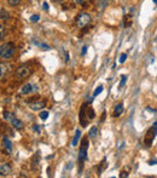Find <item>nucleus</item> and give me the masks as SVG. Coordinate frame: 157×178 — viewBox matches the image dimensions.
Wrapping results in <instances>:
<instances>
[{
	"label": "nucleus",
	"mask_w": 157,
	"mask_h": 178,
	"mask_svg": "<svg viewBox=\"0 0 157 178\" xmlns=\"http://www.w3.org/2000/svg\"><path fill=\"white\" fill-rule=\"evenodd\" d=\"M156 136H157V121L153 122V125H152V126L146 131V133H145V138H144V144H145V147L150 148V147L152 145L153 139H155Z\"/></svg>",
	"instance_id": "2"
},
{
	"label": "nucleus",
	"mask_w": 157,
	"mask_h": 178,
	"mask_svg": "<svg viewBox=\"0 0 157 178\" xmlns=\"http://www.w3.org/2000/svg\"><path fill=\"white\" fill-rule=\"evenodd\" d=\"M4 118H5L6 120H11V119L14 118V114H11V113H9V112H4Z\"/></svg>",
	"instance_id": "26"
},
{
	"label": "nucleus",
	"mask_w": 157,
	"mask_h": 178,
	"mask_svg": "<svg viewBox=\"0 0 157 178\" xmlns=\"http://www.w3.org/2000/svg\"><path fill=\"white\" fill-rule=\"evenodd\" d=\"M86 52H87V46H84L82 47V51H81V56H85Z\"/></svg>",
	"instance_id": "33"
},
{
	"label": "nucleus",
	"mask_w": 157,
	"mask_h": 178,
	"mask_svg": "<svg viewBox=\"0 0 157 178\" xmlns=\"http://www.w3.org/2000/svg\"><path fill=\"white\" fill-rule=\"evenodd\" d=\"M16 52V47L14 43H5L3 45H0V57L3 59H10L14 57Z\"/></svg>",
	"instance_id": "1"
},
{
	"label": "nucleus",
	"mask_w": 157,
	"mask_h": 178,
	"mask_svg": "<svg viewBox=\"0 0 157 178\" xmlns=\"http://www.w3.org/2000/svg\"><path fill=\"white\" fill-rule=\"evenodd\" d=\"M105 162H106V159H103V162H102V167H100V168H98V174H100V173H102V171H103V170L105 168V166H106V164H105Z\"/></svg>",
	"instance_id": "27"
},
{
	"label": "nucleus",
	"mask_w": 157,
	"mask_h": 178,
	"mask_svg": "<svg viewBox=\"0 0 157 178\" xmlns=\"http://www.w3.org/2000/svg\"><path fill=\"white\" fill-rule=\"evenodd\" d=\"M39 18H40V17H39V15H33V16L30 17V21H32V22H38V21H39Z\"/></svg>",
	"instance_id": "30"
},
{
	"label": "nucleus",
	"mask_w": 157,
	"mask_h": 178,
	"mask_svg": "<svg viewBox=\"0 0 157 178\" xmlns=\"http://www.w3.org/2000/svg\"><path fill=\"white\" fill-rule=\"evenodd\" d=\"M12 171V167L9 162H3L0 164V177H6L11 173Z\"/></svg>",
	"instance_id": "7"
},
{
	"label": "nucleus",
	"mask_w": 157,
	"mask_h": 178,
	"mask_svg": "<svg viewBox=\"0 0 157 178\" xmlns=\"http://www.w3.org/2000/svg\"><path fill=\"white\" fill-rule=\"evenodd\" d=\"M10 64L9 63H0V80H3L8 73L10 72Z\"/></svg>",
	"instance_id": "10"
},
{
	"label": "nucleus",
	"mask_w": 157,
	"mask_h": 178,
	"mask_svg": "<svg viewBox=\"0 0 157 178\" xmlns=\"http://www.w3.org/2000/svg\"><path fill=\"white\" fill-rule=\"evenodd\" d=\"M10 121H11L12 127H15L16 130H22V129H23V122H22V120H20V119H17V118L14 116Z\"/></svg>",
	"instance_id": "11"
},
{
	"label": "nucleus",
	"mask_w": 157,
	"mask_h": 178,
	"mask_svg": "<svg viewBox=\"0 0 157 178\" xmlns=\"http://www.w3.org/2000/svg\"><path fill=\"white\" fill-rule=\"evenodd\" d=\"M0 17H2V20H4V21H6V20H9L10 18V15L3 9L2 11H0Z\"/></svg>",
	"instance_id": "20"
},
{
	"label": "nucleus",
	"mask_w": 157,
	"mask_h": 178,
	"mask_svg": "<svg viewBox=\"0 0 157 178\" xmlns=\"http://www.w3.org/2000/svg\"><path fill=\"white\" fill-rule=\"evenodd\" d=\"M126 81H127V76L126 75H121V81L119 84V88H122L126 85Z\"/></svg>",
	"instance_id": "22"
},
{
	"label": "nucleus",
	"mask_w": 157,
	"mask_h": 178,
	"mask_svg": "<svg viewBox=\"0 0 157 178\" xmlns=\"http://www.w3.org/2000/svg\"><path fill=\"white\" fill-rule=\"evenodd\" d=\"M91 22H92V17L90 14H86V12H81L80 15H77V17L75 20V23L78 28H85Z\"/></svg>",
	"instance_id": "3"
},
{
	"label": "nucleus",
	"mask_w": 157,
	"mask_h": 178,
	"mask_svg": "<svg viewBox=\"0 0 157 178\" xmlns=\"http://www.w3.org/2000/svg\"><path fill=\"white\" fill-rule=\"evenodd\" d=\"M39 116H40V119H41V120H46V119L48 118V112H46V110H42V112H40Z\"/></svg>",
	"instance_id": "24"
},
{
	"label": "nucleus",
	"mask_w": 157,
	"mask_h": 178,
	"mask_svg": "<svg viewBox=\"0 0 157 178\" xmlns=\"http://www.w3.org/2000/svg\"><path fill=\"white\" fill-rule=\"evenodd\" d=\"M156 164H157V160H150V161H149V165H150V166L156 165Z\"/></svg>",
	"instance_id": "35"
},
{
	"label": "nucleus",
	"mask_w": 157,
	"mask_h": 178,
	"mask_svg": "<svg viewBox=\"0 0 157 178\" xmlns=\"http://www.w3.org/2000/svg\"><path fill=\"white\" fill-rule=\"evenodd\" d=\"M153 3H155V4H157V0H153Z\"/></svg>",
	"instance_id": "36"
},
{
	"label": "nucleus",
	"mask_w": 157,
	"mask_h": 178,
	"mask_svg": "<svg viewBox=\"0 0 157 178\" xmlns=\"http://www.w3.org/2000/svg\"><path fill=\"white\" fill-rule=\"evenodd\" d=\"M94 115H96V113H94L93 108L88 107V104H87V107H86V116H87V119L92 120V119H94Z\"/></svg>",
	"instance_id": "16"
},
{
	"label": "nucleus",
	"mask_w": 157,
	"mask_h": 178,
	"mask_svg": "<svg viewBox=\"0 0 157 178\" xmlns=\"http://www.w3.org/2000/svg\"><path fill=\"white\" fill-rule=\"evenodd\" d=\"M5 35H6V28H5V26H4V24L0 23V40L4 39V38H5Z\"/></svg>",
	"instance_id": "19"
},
{
	"label": "nucleus",
	"mask_w": 157,
	"mask_h": 178,
	"mask_svg": "<svg viewBox=\"0 0 157 178\" xmlns=\"http://www.w3.org/2000/svg\"><path fill=\"white\" fill-rule=\"evenodd\" d=\"M122 113H123V104H122V103L116 104V107H115V109H114V114H112V116L117 118V116H120Z\"/></svg>",
	"instance_id": "14"
},
{
	"label": "nucleus",
	"mask_w": 157,
	"mask_h": 178,
	"mask_svg": "<svg viewBox=\"0 0 157 178\" xmlns=\"http://www.w3.org/2000/svg\"><path fill=\"white\" fill-rule=\"evenodd\" d=\"M103 88H104V87H103L102 85H99V86H98V87L96 88V90H94V92H93V97H97V96H98L99 94H102Z\"/></svg>",
	"instance_id": "23"
},
{
	"label": "nucleus",
	"mask_w": 157,
	"mask_h": 178,
	"mask_svg": "<svg viewBox=\"0 0 157 178\" xmlns=\"http://www.w3.org/2000/svg\"><path fill=\"white\" fill-rule=\"evenodd\" d=\"M30 73H32V70H30L29 67H27V65H21V67H18L17 70H16V76H17L18 79H26V78H28V76L30 75Z\"/></svg>",
	"instance_id": "5"
},
{
	"label": "nucleus",
	"mask_w": 157,
	"mask_h": 178,
	"mask_svg": "<svg viewBox=\"0 0 157 178\" xmlns=\"http://www.w3.org/2000/svg\"><path fill=\"white\" fill-rule=\"evenodd\" d=\"M75 2V4H77V5H84L86 2H88V0H74Z\"/></svg>",
	"instance_id": "29"
},
{
	"label": "nucleus",
	"mask_w": 157,
	"mask_h": 178,
	"mask_svg": "<svg viewBox=\"0 0 157 178\" xmlns=\"http://www.w3.org/2000/svg\"><path fill=\"white\" fill-rule=\"evenodd\" d=\"M86 107H87V104L85 103L82 107H81V110H80V115H78V119H80V122H81V125H82V127H86L87 126V124H88V119H87V116H86Z\"/></svg>",
	"instance_id": "8"
},
{
	"label": "nucleus",
	"mask_w": 157,
	"mask_h": 178,
	"mask_svg": "<svg viewBox=\"0 0 157 178\" xmlns=\"http://www.w3.org/2000/svg\"><path fill=\"white\" fill-rule=\"evenodd\" d=\"M39 47L41 49V50H50L51 47L48 46V45H46V44H39Z\"/></svg>",
	"instance_id": "28"
},
{
	"label": "nucleus",
	"mask_w": 157,
	"mask_h": 178,
	"mask_svg": "<svg viewBox=\"0 0 157 178\" xmlns=\"http://www.w3.org/2000/svg\"><path fill=\"white\" fill-rule=\"evenodd\" d=\"M36 90H38V87L35 85H33V84H26L21 88V94L22 95H29V94H32V92H34Z\"/></svg>",
	"instance_id": "9"
},
{
	"label": "nucleus",
	"mask_w": 157,
	"mask_h": 178,
	"mask_svg": "<svg viewBox=\"0 0 157 178\" xmlns=\"http://www.w3.org/2000/svg\"><path fill=\"white\" fill-rule=\"evenodd\" d=\"M97 2H98V9L100 10H104L109 4V0H97Z\"/></svg>",
	"instance_id": "18"
},
{
	"label": "nucleus",
	"mask_w": 157,
	"mask_h": 178,
	"mask_svg": "<svg viewBox=\"0 0 157 178\" xmlns=\"http://www.w3.org/2000/svg\"><path fill=\"white\" fill-rule=\"evenodd\" d=\"M80 137H81V131L77 129V130L75 131V136H74V138H72V141H71V145H72V147H76V145H77L78 141H80Z\"/></svg>",
	"instance_id": "15"
},
{
	"label": "nucleus",
	"mask_w": 157,
	"mask_h": 178,
	"mask_svg": "<svg viewBox=\"0 0 157 178\" xmlns=\"http://www.w3.org/2000/svg\"><path fill=\"white\" fill-rule=\"evenodd\" d=\"M28 107H29L32 110H35V112H38V110H42V109L46 107V101H44V100L33 101V102L29 103Z\"/></svg>",
	"instance_id": "6"
},
{
	"label": "nucleus",
	"mask_w": 157,
	"mask_h": 178,
	"mask_svg": "<svg viewBox=\"0 0 157 178\" xmlns=\"http://www.w3.org/2000/svg\"><path fill=\"white\" fill-rule=\"evenodd\" d=\"M87 148H88L87 138H85V139L82 141V145L80 147V150H78V165H80V168H78V171L82 170L84 161L87 160Z\"/></svg>",
	"instance_id": "4"
},
{
	"label": "nucleus",
	"mask_w": 157,
	"mask_h": 178,
	"mask_svg": "<svg viewBox=\"0 0 157 178\" xmlns=\"http://www.w3.org/2000/svg\"><path fill=\"white\" fill-rule=\"evenodd\" d=\"M33 130H34L35 132H38V133H40V131H41V129H40L39 125H34V126H33Z\"/></svg>",
	"instance_id": "31"
},
{
	"label": "nucleus",
	"mask_w": 157,
	"mask_h": 178,
	"mask_svg": "<svg viewBox=\"0 0 157 178\" xmlns=\"http://www.w3.org/2000/svg\"><path fill=\"white\" fill-rule=\"evenodd\" d=\"M120 177H121V178H126V177H128V172H126V171H122V172L120 173Z\"/></svg>",
	"instance_id": "32"
},
{
	"label": "nucleus",
	"mask_w": 157,
	"mask_h": 178,
	"mask_svg": "<svg viewBox=\"0 0 157 178\" xmlns=\"http://www.w3.org/2000/svg\"><path fill=\"white\" fill-rule=\"evenodd\" d=\"M39 151H36V154L34 155V157L32 159V168L33 170H38L39 168V162H40V159H39Z\"/></svg>",
	"instance_id": "13"
},
{
	"label": "nucleus",
	"mask_w": 157,
	"mask_h": 178,
	"mask_svg": "<svg viewBox=\"0 0 157 178\" xmlns=\"http://www.w3.org/2000/svg\"><path fill=\"white\" fill-rule=\"evenodd\" d=\"M3 142H4V147H5V149L8 150V153H9V154H12V143H11V141L9 139V137H8V136H4Z\"/></svg>",
	"instance_id": "12"
},
{
	"label": "nucleus",
	"mask_w": 157,
	"mask_h": 178,
	"mask_svg": "<svg viewBox=\"0 0 157 178\" xmlns=\"http://www.w3.org/2000/svg\"><path fill=\"white\" fill-rule=\"evenodd\" d=\"M42 8H44L45 11H47V10H48V4H47V3H44V4H42Z\"/></svg>",
	"instance_id": "34"
},
{
	"label": "nucleus",
	"mask_w": 157,
	"mask_h": 178,
	"mask_svg": "<svg viewBox=\"0 0 157 178\" xmlns=\"http://www.w3.org/2000/svg\"><path fill=\"white\" fill-rule=\"evenodd\" d=\"M126 59H127V53H121L119 62H120V63H125V62H126Z\"/></svg>",
	"instance_id": "25"
},
{
	"label": "nucleus",
	"mask_w": 157,
	"mask_h": 178,
	"mask_svg": "<svg viewBox=\"0 0 157 178\" xmlns=\"http://www.w3.org/2000/svg\"><path fill=\"white\" fill-rule=\"evenodd\" d=\"M98 133H99V131H98V127H97V126H92V127L90 129L88 136H90V138L94 139V138H96V137L98 136Z\"/></svg>",
	"instance_id": "17"
},
{
	"label": "nucleus",
	"mask_w": 157,
	"mask_h": 178,
	"mask_svg": "<svg viewBox=\"0 0 157 178\" xmlns=\"http://www.w3.org/2000/svg\"><path fill=\"white\" fill-rule=\"evenodd\" d=\"M21 2H22V0H8V4H9L10 6L15 8V6L20 5V4H21Z\"/></svg>",
	"instance_id": "21"
}]
</instances>
